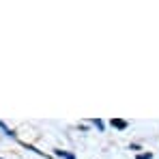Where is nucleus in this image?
<instances>
[{
	"mask_svg": "<svg viewBox=\"0 0 159 159\" xmlns=\"http://www.w3.org/2000/svg\"><path fill=\"white\" fill-rule=\"evenodd\" d=\"M0 159H2V157H0Z\"/></svg>",
	"mask_w": 159,
	"mask_h": 159,
	"instance_id": "39448f33",
	"label": "nucleus"
},
{
	"mask_svg": "<svg viewBox=\"0 0 159 159\" xmlns=\"http://www.w3.org/2000/svg\"><path fill=\"white\" fill-rule=\"evenodd\" d=\"M93 125H95L99 131H103V123H101V120H93Z\"/></svg>",
	"mask_w": 159,
	"mask_h": 159,
	"instance_id": "20e7f679",
	"label": "nucleus"
},
{
	"mask_svg": "<svg viewBox=\"0 0 159 159\" xmlns=\"http://www.w3.org/2000/svg\"><path fill=\"white\" fill-rule=\"evenodd\" d=\"M0 129H4V133H9V135H15V131H11V129H9V127H7L2 120H0Z\"/></svg>",
	"mask_w": 159,
	"mask_h": 159,
	"instance_id": "7ed1b4c3",
	"label": "nucleus"
},
{
	"mask_svg": "<svg viewBox=\"0 0 159 159\" xmlns=\"http://www.w3.org/2000/svg\"><path fill=\"white\" fill-rule=\"evenodd\" d=\"M56 155L62 159H75V155H71V153H67V151H60V148H56Z\"/></svg>",
	"mask_w": 159,
	"mask_h": 159,
	"instance_id": "f257e3e1",
	"label": "nucleus"
},
{
	"mask_svg": "<svg viewBox=\"0 0 159 159\" xmlns=\"http://www.w3.org/2000/svg\"><path fill=\"white\" fill-rule=\"evenodd\" d=\"M112 127H116V129H125V127H127V123H125V120L114 118V120H112Z\"/></svg>",
	"mask_w": 159,
	"mask_h": 159,
	"instance_id": "f03ea898",
	"label": "nucleus"
}]
</instances>
